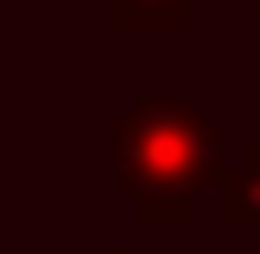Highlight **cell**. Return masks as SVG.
I'll return each mask as SVG.
<instances>
[{
  "label": "cell",
  "mask_w": 260,
  "mask_h": 254,
  "mask_svg": "<svg viewBox=\"0 0 260 254\" xmlns=\"http://www.w3.org/2000/svg\"><path fill=\"white\" fill-rule=\"evenodd\" d=\"M109 151H115V182L145 224H182L200 194L224 182L218 127L182 97H145L121 109L109 127Z\"/></svg>",
  "instance_id": "obj_1"
},
{
  "label": "cell",
  "mask_w": 260,
  "mask_h": 254,
  "mask_svg": "<svg viewBox=\"0 0 260 254\" xmlns=\"http://www.w3.org/2000/svg\"><path fill=\"white\" fill-rule=\"evenodd\" d=\"M115 30H188L194 0H109Z\"/></svg>",
  "instance_id": "obj_2"
},
{
  "label": "cell",
  "mask_w": 260,
  "mask_h": 254,
  "mask_svg": "<svg viewBox=\"0 0 260 254\" xmlns=\"http://www.w3.org/2000/svg\"><path fill=\"white\" fill-rule=\"evenodd\" d=\"M224 224H260V145L248 151V164L236 176H224Z\"/></svg>",
  "instance_id": "obj_3"
}]
</instances>
